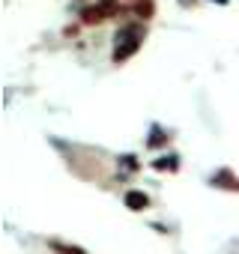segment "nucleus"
I'll use <instances>...</instances> for the list:
<instances>
[{"label":"nucleus","mask_w":239,"mask_h":254,"mask_svg":"<svg viewBox=\"0 0 239 254\" xmlns=\"http://www.w3.org/2000/svg\"><path fill=\"white\" fill-rule=\"evenodd\" d=\"M212 186H221V189H227V191H239V177H233L230 171H218V174L212 177Z\"/></svg>","instance_id":"nucleus-2"},{"label":"nucleus","mask_w":239,"mask_h":254,"mask_svg":"<svg viewBox=\"0 0 239 254\" xmlns=\"http://www.w3.org/2000/svg\"><path fill=\"white\" fill-rule=\"evenodd\" d=\"M215 3H221V6H227V0H215Z\"/></svg>","instance_id":"nucleus-9"},{"label":"nucleus","mask_w":239,"mask_h":254,"mask_svg":"<svg viewBox=\"0 0 239 254\" xmlns=\"http://www.w3.org/2000/svg\"><path fill=\"white\" fill-rule=\"evenodd\" d=\"M51 248L54 251H60V254H84V248H78V245H66V242H51Z\"/></svg>","instance_id":"nucleus-7"},{"label":"nucleus","mask_w":239,"mask_h":254,"mask_svg":"<svg viewBox=\"0 0 239 254\" xmlns=\"http://www.w3.org/2000/svg\"><path fill=\"white\" fill-rule=\"evenodd\" d=\"M165 141H168V135H165L162 129H153V135H150V141H147V144H150V147H162Z\"/></svg>","instance_id":"nucleus-8"},{"label":"nucleus","mask_w":239,"mask_h":254,"mask_svg":"<svg viewBox=\"0 0 239 254\" xmlns=\"http://www.w3.org/2000/svg\"><path fill=\"white\" fill-rule=\"evenodd\" d=\"M126 206L135 209V212H141V209L150 206V197H147L144 191H129V194H126Z\"/></svg>","instance_id":"nucleus-4"},{"label":"nucleus","mask_w":239,"mask_h":254,"mask_svg":"<svg viewBox=\"0 0 239 254\" xmlns=\"http://www.w3.org/2000/svg\"><path fill=\"white\" fill-rule=\"evenodd\" d=\"M105 18H108V15H105V9H102L99 3H96V6H87V9L81 12V21H84V24H102Z\"/></svg>","instance_id":"nucleus-3"},{"label":"nucleus","mask_w":239,"mask_h":254,"mask_svg":"<svg viewBox=\"0 0 239 254\" xmlns=\"http://www.w3.org/2000/svg\"><path fill=\"white\" fill-rule=\"evenodd\" d=\"M141 39H144V27L135 21V24H126L123 30H117V36H114V63H123V60H129L132 54H138L141 51Z\"/></svg>","instance_id":"nucleus-1"},{"label":"nucleus","mask_w":239,"mask_h":254,"mask_svg":"<svg viewBox=\"0 0 239 254\" xmlns=\"http://www.w3.org/2000/svg\"><path fill=\"white\" fill-rule=\"evenodd\" d=\"M135 15L138 18H153V0H138V3H135Z\"/></svg>","instance_id":"nucleus-6"},{"label":"nucleus","mask_w":239,"mask_h":254,"mask_svg":"<svg viewBox=\"0 0 239 254\" xmlns=\"http://www.w3.org/2000/svg\"><path fill=\"white\" fill-rule=\"evenodd\" d=\"M153 168H156V171H177L179 165H177V156H165V159H156Z\"/></svg>","instance_id":"nucleus-5"}]
</instances>
